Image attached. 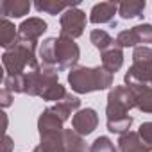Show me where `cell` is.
<instances>
[{
	"instance_id": "cell-1",
	"label": "cell",
	"mask_w": 152,
	"mask_h": 152,
	"mask_svg": "<svg viewBox=\"0 0 152 152\" xmlns=\"http://www.w3.org/2000/svg\"><path fill=\"white\" fill-rule=\"evenodd\" d=\"M68 84L75 93L100 91L113 86V73H109L104 66H75L68 73Z\"/></svg>"
},
{
	"instance_id": "cell-2",
	"label": "cell",
	"mask_w": 152,
	"mask_h": 152,
	"mask_svg": "<svg viewBox=\"0 0 152 152\" xmlns=\"http://www.w3.org/2000/svg\"><path fill=\"white\" fill-rule=\"evenodd\" d=\"M2 64L6 68V75H9V77L23 75L25 72L38 68L41 63L36 59V43L23 41L18 38L15 47L4 52Z\"/></svg>"
},
{
	"instance_id": "cell-3",
	"label": "cell",
	"mask_w": 152,
	"mask_h": 152,
	"mask_svg": "<svg viewBox=\"0 0 152 152\" xmlns=\"http://www.w3.org/2000/svg\"><path fill=\"white\" fill-rule=\"evenodd\" d=\"M132 107H136V99H134L132 90L129 86H115L107 95V107H106L107 120H106V124L127 118L129 111Z\"/></svg>"
},
{
	"instance_id": "cell-4",
	"label": "cell",
	"mask_w": 152,
	"mask_h": 152,
	"mask_svg": "<svg viewBox=\"0 0 152 152\" xmlns=\"http://www.w3.org/2000/svg\"><path fill=\"white\" fill-rule=\"evenodd\" d=\"M81 57V50L79 45L75 43L72 38L66 36H59L56 39V68L59 72L63 70H73Z\"/></svg>"
},
{
	"instance_id": "cell-5",
	"label": "cell",
	"mask_w": 152,
	"mask_h": 152,
	"mask_svg": "<svg viewBox=\"0 0 152 152\" xmlns=\"http://www.w3.org/2000/svg\"><path fill=\"white\" fill-rule=\"evenodd\" d=\"M61 36H66V38H79L83 36L84 32V27H86V13L81 11L79 7H70L66 9L63 15H61Z\"/></svg>"
},
{
	"instance_id": "cell-6",
	"label": "cell",
	"mask_w": 152,
	"mask_h": 152,
	"mask_svg": "<svg viewBox=\"0 0 152 152\" xmlns=\"http://www.w3.org/2000/svg\"><path fill=\"white\" fill-rule=\"evenodd\" d=\"M125 86L140 88L152 84V61H136L125 73Z\"/></svg>"
},
{
	"instance_id": "cell-7",
	"label": "cell",
	"mask_w": 152,
	"mask_h": 152,
	"mask_svg": "<svg viewBox=\"0 0 152 152\" xmlns=\"http://www.w3.org/2000/svg\"><path fill=\"white\" fill-rule=\"evenodd\" d=\"M99 125V115L95 109L91 107H84V109H79L77 113L73 115L72 118V127L73 131L81 134V136H88L91 134Z\"/></svg>"
},
{
	"instance_id": "cell-8",
	"label": "cell",
	"mask_w": 152,
	"mask_h": 152,
	"mask_svg": "<svg viewBox=\"0 0 152 152\" xmlns=\"http://www.w3.org/2000/svg\"><path fill=\"white\" fill-rule=\"evenodd\" d=\"M47 31V22L41 18H29L23 20L22 25L18 27V38L23 41H31V43H38V39L43 36V32Z\"/></svg>"
},
{
	"instance_id": "cell-9",
	"label": "cell",
	"mask_w": 152,
	"mask_h": 152,
	"mask_svg": "<svg viewBox=\"0 0 152 152\" xmlns=\"http://www.w3.org/2000/svg\"><path fill=\"white\" fill-rule=\"evenodd\" d=\"M118 2H100L91 7L90 13V22L91 23H111L115 15L118 13Z\"/></svg>"
},
{
	"instance_id": "cell-10",
	"label": "cell",
	"mask_w": 152,
	"mask_h": 152,
	"mask_svg": "<svg viewBox=\"0 0 152 152\" xmlns=\"http://www.w3.org/2000/svg\"><path fill=\"white\" fill-rule=\"evenodd\" d=\"M79 107H81L79 97H75V95H72V93H66L59 102H56L54 106H50V109H52V111L59 116V120H63V122H66V120L70 118V115L77 113Z\"/></svg>"
},
{
	"instance_id": "cell-11",
	"label": "cell",
	"mask_w": 152,
	"mask_h": 152,
	"mask_svg": "<svg viewBox=\"0 0 152 152\" xmlns=\"http://www.w3.org/2000/svg\"><path fill=\"white\" fill-rule=\"evenodd\" d=\"M118 152H152L140 138L138 132H125L118 138Z\"/></svg>"
},
{
	"instance_id": "cell-12",
	"label": "cell",
	"mask_w": 152,
	"mask_h": 152,
	"mask_svg": "<svg viewBox=\"0 0 152 152\" xmlns=\"http://www.w3.org/2000/svg\"><path fill=\"white\" fill-rule=\"evenodd\" d=\"M0 11H2V16L9 20L11 18H22L31 11V2L27 0H4L0 4Z\"/></svg>"
},
{
	"instance_id": "cell-13",
	"label": "cell",
	"mask_w": 152,
	"mask_h": 152,
	"mask_svg": "<svg viewBox=\"0 0 152 152\" xmlns=\"http://www.w3.org/2000/svg\"><path fill=\"white\" fill-rule=\"evenodd\" d=\"M79 2L75 0V2H59V0H38V2L34 4V7L39 11V13H47V15H59L61 11L64 13L66 9L70 7H77Z\"/></svg>"
},
{
	"instance_id": "cell-14",
	"label": "cell",
	"mask_w": 152,
	"mask_h": 152,
	"mask_svg": "<svg viewBox=\"0 0 152 152\" xmlns=\"http://www.w3.org/2000/svg\"><path fill=\"white\" fill-rule=\"evenodd\" d=\"M122 64H124V48H120L118 45L102 54V66L109 73H116L122 68Z\"/></svg>"
},
{
	"instance_id": "cell-15",
	"label": "cell",
	"mask_w": 152,
	"mask_h": 152,
	"mask_svg": "<svg viewBox=\"0 0 152 152\" xmlns=\"http://www.w3.org/2000/svg\"><path fill=\"white\" fill-rule=\"evenodd\" d=\"M145 11V0H127L118 6V15L124 20H132V18H141Z\"/></svg>"
},
{
	"instance_id": "cell-16",
	"label": "cell",
	"mask_w": 152,
	"mask_h": 152,
	"mask_svg": "<svg viewBox=\"0 0 152 152\" xmlns=\"http://www.w3.org/2000/svg\"><path fill=\"white\" fill-rule=\"evenodd\" d=\"M18 27H15V23H11L7 18H2L0 22V45L6 50H9L11 47H15L16 39H18Z\"/></svg>"
},
{
	"instance_id": "cell-17",
	"label": "cell",
	"mask_w": 152,
	"mask_h": 152,
	"mask_svg": "<svg viewBox=\"0 0 152 152\" xmlns=\"http://www.w3.org/2000/svg\"><path fill=\"white\" fill-rule=\"evenodd\" d=\"M136 99V107L143 113H152V84L150 86H140L131 88Z\"/></svg>"
},
{
	"instance_id": "cell-18",
	"label": "cell",
	"mask_w": 152,
	"mask_h": 152,
	"mask_svg": "<svg viewBox=\"0 0 152 152\" xmlns=\"http://www.w3.org/2000/svg\"><path fill=\"white\" fill-rule=\"evenodd\" d=\"M90 41H91L93 47H95L97 50H100L102 54L107 52V50H111L113 47H116V41H115L106 31H102V29H93L91 34H90Z\"/></svg>"
},
{
	"instance_id": "cell-19",
	"label": "cell",
	"mask_w": 152,
	"mask_h": 152,
	"mask_svg": "<svg viewBox=\"0 0 152 152\" xmlns=\"http://www.w3.org/2000/svg\"><path fill=\"white\" fill-rule=\"evenodd\" d=\"M56 39L57 38H47L41 43V47H39V59H41V64L43 66L56 68Z\"/></svg>"
},
{
	"instance_id": "cell-20",
	"label": "cell",
	"mask_w": 152,
	"mask_h": 152,
	"mask_svg": "<svg viewBox=\"0 0 152 152\" xmlns=\"http://www.w3.org/2000/svg\"><path fill=\"white\" fill-rule=\"evenodd\" d=\"M64 152H86V143L73 129H64Z\"/></svg>"
},
{
	"instance_id": "cell-21",
	"label": "cell",
	"mask_w": 152,
	"mask_h": 152,
	"mask_svg": "<svg viewBox=\"0 0 152 152\" xmlns=\"http://www.w3.org/2000/svg\"><path fill=\"white\" fill-rule=\"evenodd\" d=\"M132 34H134L138 47H141V45L147 47L148 43H152V25L150 23H141V25L132 27Z\"/></svg>"
},
{
	"instance_id": "cell-22",
	"label": "cell",
	"mask_w": 152,
	"mask_h": 152,
	"mask_svg": "<svg viewBox=\"0 0 152 152\" xmlns=\"http://www.w3.org/2000/svg\"><path fill=\"white\" fill-rule=\"evenodd\" d=\"M90 152H118V148L115 147V143H113L107 136H99V138L91 143Z\"/></svg>"
},
{
	"instance_id": "cell-23",
	"label": "cell",
	"mask_w": 152,
	"mask_h": 152,
	"mask_svg": "<svg viewBox=\"0 0 152 152\" xmlns=\"http://www.w3.org/2000/svg\"><path fill=\"white\" fill-rule=\"evenodd\" d=\"M138 134H140L141 141L152 150V122H145V124H141L140 129H138Z\"/></svg>"
},
{
	"instance_id": "cell-24",
	"label": "cell",
	"mask_w": 152,
	"mask_h": 152,
	"mask_svg": "<svg viewBox=\"0 0 152 152\" xmlns=\"http://www.w3.org/2000/svg\"><path fill=\"white\" fill-rule=\"evenodd\" d=\"M136 61H152V48L150 47H136L132 52V63Z\"/></svg>"
},
{
	"instance_id": "cell-25",
	"label": "cell",
	"mask_w": 152,
	"mask_h": 152,
	"mask_svg": "<svg viewBox=\"0 0 152 152\" xmlns=\"http://www.w3.org/2000/svg\"><path fill=\"white\" fill-rule=\"evenodd\" d=\"M0 100H2V107H9L11 100H13V93L7 88H2V91H0Z\"/></svg>"
},
{
	"instance_id": "cell-26",
	"label": "cell",
	"mask_w": 152,
	"mask_h": 152,
	"mask_svg": "<svg viewBox=\"0 0 152 152\" xmlns=\"http://www.w3.org/2000/svg\"><path fill=\"white\" fill-rule=\"evenodd\" d=\"M13 147H15V143H13V140H11V136H7V134H4V143H2V152H11V150H13Z\"/></svg>"
}]
</instances>
